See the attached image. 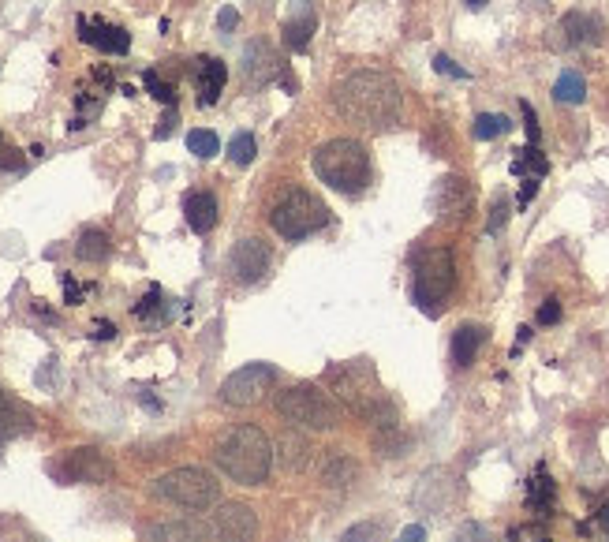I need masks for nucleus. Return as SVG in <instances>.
<instances>
[{
	"label": "nucleus",
	"mask_w": 609,
	"mask_h": 542,
	"mask_svg": "<svg viewBox=\"0 0 609 542\" xmlns=\"http://www.w3.org/2000/svg\"><path fill=\"white\" fill-rule=\"evenodd\" d=\"M359 479V464H355L352 457H329L326 464H322V483L329 486V490H348V486Z\"/></svg>",
	"instance_id": "22"
},
{
	"label": "nucleus",
	"mask_w": 609,
	"mask_h": 542,
	"mask_svg": "<svg viewBox=\"0 0 609 542\" xmlns=\"http://www.w3.org/2000/svg\"><path fill=\"white\" fill-rule=\"evenodd\" d=\"M606 531H609V524H606Z\"/></svg>",
	"instance_id": "48"
},
{
	"label": "nucleus",
	"mask_w": 609,
	"mask_h": 542,
	"mask_svg": "<svg viewBox=\"0 0 609 542\" xmlns=\"http://www.w3.org/2000/svg\"><path fill=\"white\" fill-rule=\"evenodd\" d=\"M270 221L277 236H284L288 243L296 240H307L314 236L318 229H326L329 225V206L318 195L311 191H303V187H292V191H284L277 206L270 210Z\"/></svg>",
	"instance_id": "5"
},
{
	"label": "nucleus",
	"mask_w": 609,
	"mask_h": 542,
	"mask_svg": "<svg viewBox=\"0 0 609 542\" xmlns=\"http://www.w3.org/2000/svg\"><path fill=\"white\" fill-rule=\"evenodd\" d=\"M232 273H236V281H243V285H258L262 277H266V270H270V247L262 240H255V236H247V240H240L236 247H232Z\"/></svg>",
	"instance_id": "13"
},
{
	"label": "nucleus",
	"mask_w": 609,
	"mask_h": 542,
	"mask_svg": "<svg viewBox=\"0 0 609 542\" xmlns=\"http://www.w3.org/2000/svg\"><path fill=\"white\" fill-rule=\"evenodd\" d=\"M333 105L344 120L363 128H389L400 116V86L385 72H352L333 86Z\"/></svg>",
	"instance_id": "1"
},
{
	"label": "nucleus",
	"mask_w": 609,
	"mask_h": 542,
	"mask_svg": "<svg viewBox=\"0 0 609 542\" xmlns=\"http://www.w3.org/2000/svg\"><path fill=\"white\" fill-rule=\"evenodd\" d=\"M468 8L471 12H482V8H486V0H468Z\"/></svg>",
	"instance_id": "46"
},
{
	"label": "nucleus",
	"mask_w": 609,
	"mask_h": 542,
	"mask_svg": "<svg viewBox=\"0 0 609 542\" xmlns=\"http://www.w3.org/2000/svg\"><path fill=\"white\" fill-rule=\"evenodd\" d=\"M228 79V68L217 57H199L195 60V86H199V105H213L221 98Z\"/></svg>",
	"instance_id": "16"
},
{
	"label": "nucleus",
	"mask_w": 609,
	"mask_h": 542,
	"mask_svg": "<svg viewBox=\"0 0 609 542\" xmlns=\"http://www.w3.org/2000/svg\"><path fill=\"white\" fill-rule=\"evenodd\" d=\"M453 292V255L445 247L426 251L415 262V285H411V300L419 303V311L441 314V300Z\"/></svg>",
	"instance_id": "8"
},
{
	"label": "nucleus",
	"mask_w": 609,
	"mask_h": 542,
	"mask_svg": "<svg viewBox=\"0 0 609 542\" xmlns=\"http://www.w3.org/2000/svg\"><path fill=\"white\" fill-rule=\"evenodd\" d=\"M213 460H217L221 475H228L232 483L258 486L270 479L273 445L258 427L243 423V427H232L221 442L213 445Z\"/></svg>",
	"instance_id": "2"
},
{
	"label": "nucleus",
	"mask_w": 609,
	"mask_h": 542,
	"mask_svg": "<svg viewBox=\"0 0 609 542\" xmlns=\"http://www.w3.org/2000/svg\"><path fill=\"white\" fill-rule=\"evenodd\" d=\"M598 516H602V524H609V505H606V509H602Z\"/></svg>",
	"instance_id": "47"
},
{
	"label": "nucleus",
	"mask_w": 609,
	"mask_h": 542,
	"mask_svg": "<svg viewBox=\"0 0 609 542\" xmlns=\"http://www.w3.org/2000/svg\"><path fill=\"white\" fill-rule=\"evenodd\" d=\"M471 202V187L468 180H460V176H445L434 191V206H438L441 214H460L464 206Z\"/></svg>",
	"instance_id": "20"
},
{
	"label": "nucleus",
	"mask_w": 609,
	"mask_h": 542,
	"mask_svg": "<svg viewBox=\"0 0 609 542\" xmlns=\"http://www.w3.org/2000/svg\"><path fill=\"white\" fill-rule=\"evenodd\" d=\"M505 217H509V202L497 199V202H494V210H490V221H486V232H490V236H494V232H501Z\"/></svg>",
	"instance_id": "36"
},
{
	"label": "nucleus",
	"mask_w": 609,
	"mask_h": 542,
	"mask_svg": "<svg viewBox=\"0 0 609 542\" xmlns=\"http://www.w3.org/2000/svg\"><path fill=\"white\" fill-rule=\"evenodd\" d=\"M176 124H180V120H176V113H165L161 116V120H157V128H154V139H169L172 131H176Z\"/></svg>",
	"instance_id": "40"
},
{
	"label": "nucleus",
	"mask_w": 609,
	"mask_h": 542,
	"mask_svg": "<svg viewBox=\"0 0 609 542\" xmlns=\"http://www.w3.org/2000/svg\"><path fill=\"white\" fill-rule=\"evenodd\" d=\"M329 389L337 393V400L355 415H374L385 408V393L378 374L367 359H352V363H333L329 367Z\"/></svg>",
	"instance_id": "4"
},
{
	"label": "nucleus",
	"mask_w": 609,
	"mask_h": 542,
	"mask_svg": "<svg viewBox=\"0 0 609 542\" xmlns=\"http://www.w3.org/2000/svg\"><path fill=\"white\" fill-rule=\"evenodd\" d=\"M553 322H561V303L557 300H546L539 307V326H553Z\"/></svg>",
	"instance_id": "38"
},
{
	"label": "nucleus",
	"mask_w": 609,
	"mask_h": 542,
	"mask_svg": "<svg viewBox=\"0 0 609 542\" xmlns=\"http://www.w3.org/2000/svg\"><path fill=\"white\" fill-rule=\"evenodd\" d=\"M527 501H531V509H539V513L546 516V509L553 505V483L546 471H539V475L531 479V486H527Z\"/></svg>",
	"instance_id": "27"
},
{
	"label": "nucleus",
	"mask_w": 609,
	"mask_h": 542,
	"mask_svg": "<svg viewBox=\"0 0 609 542\" xmlns=\"http://www.w3.org/2000/svg\"><path fill=\"white\" fill-rule=\"evenodd\" d=\"M557 34H561V45H598L602 34H606V27H602L598 15L568 12L565 19H561V27H557Z\"/></svg>",
	"instance_id": "14"
},
{
	"label": "nucleus",
	"mask_w": 609,
	"mask_h": 542,
	"mask_svg": "<svg viewBox=\"0 0 609 542\" xmlns=\"http://www.w3.org/2000/svg\"><path fill=\"white\" fill-rule=\"evenodd\" d=\"M314 30H318V15H314V12H303L299 19H288V23H284V30H281L284 45H288L292 53H303V49L311 45Z\"/></svg>",
	"instance_id": "23"
},
{
	"label": "nucleus",
	"mask_w": 609,
	"mask_h": 542,
	"mask_svg": "<svg viewBox=\"0 0 609 542\" xmlns=\"http://www.w3.org/2000/svg\"><path fill=\"white\" fill-rule=\"evenodd\" d=\"M49 475L57 483H109L113 479V460L105 457L101 449H68L49 464Z\"/></svg>",
	"instance_id": "9"
},
{
	"label": "nucleus",
	"mask_w": 609,
	"mask_h": 542,
	"mask_svg": "<svg viewBox=\"0 0 609 542\" xmlns=\"http://www.w3.org/2000/svg\"><path fill=\"white\" fill-rule=\"evenodd\" d=\"M184 217L191 232H210L217 225V199H213L210 191H191L184 199Z\"/></svg>",
	"instance_id": "17"
},
{
	"label": "nucleus",
	"mask_w": 609,
	"mask_h": 542,
	"mask_svg": "<svg viewBox=\"0 0 609 542\" xmlns=\"http://www.w3.org/2000/svg\"><path fill=\"white\" fill-rule=\"evenodd\" d=\"M75 30H79V42L90 45V49H101L109 57H124L131 49V34L116 23H105V19H90V15H79L75 19Z\"/></svg>",
	"instance_id": "12"
},
{
	"label": "nucleus",
	"mask_w": 609,
	"mask_h": 542,
	"mask_svg": "<svg viewBox=\"0 0 609 542\" xmlns=\"http://www.w3.org/2000/svg\"><path fill=\"white\" fill-rule=\"evenodd\" d=\"M255 535H258V516L247 501H228L210 520L213 542H255Z\"/></svg>",
	"instance_id": "11"
},
{
	"label": "nucleus",
	"mask_w": 609,
	"mask_h": 542,
	"mask_svg": "<svg viewBox=\"0 0 609 542\" xmlns=\"http://www.w3.org/2000/svg\"><path fill=\"white\" fill-rule=\"evenodd\" d=\"M397 542H426V531L419 528V524H411V528L400 531V539Z\"/></svg>",
	"instance_id": "42"
},
{
	"label": "nucleus",
	"mask_w": 609,
	"mask_h": 542,
	"mask_svg": "<svg viewBox=\"0 0 609 542\" xmlns=\"http://www.w3.org/2000/svg\"><path fill=\"white\" fill-rule=\"evenodd\" d=\"M135 318H142V322H161V318H169V300H165V292L161 288H150L146 296H142V303H135Z\"/></svg>",
	"instance_id": "26"
},
{
	"label": "nucleus",
	"mask_w": 609,
	"mask_h": 542,
	"mask_svg": "<svg viewBox=\"0 0 609 542\" xmlns=\"http://www.w3.org/2000/svg\"><path fill=\"white\" fill-rule=\"evenodd\" d=\"M318 180L340 195H359L370 184V154L359 139H329L311 157Z\"/></svg>",
	"instance_id": "3"
},
{
	"label": "nucleus",
	"mask_w": 609,
	"mask_h": 542,
	"mask_svg": "<svg viewBox=\"0 0 609 542\" xmlns=\"http://www.w3.org/2000/svg\"><path fill=\"white\" fill-rule=\"evenodd\" d=\"M64 292H68V303H79V296H83V292L75 288V281H71V277H64Z\"/></svg>",
	"instance_id": "45"
},
{
	"label": "nucleus",
	"mask_w": 609,
	"mask_h": 542,
	"mask_svg": "<svg viewBox=\"0 0 609 542\" xmlns=\"http://www.w3.org/2000/svg\"><path fill=\"white\" fill-rule=\"evenodd\" d=\"M512 124H509V116H501V113H479L475 116V139H497V135H505Z\"/></svg>",
	"instance_id": "30"
},
{
	"label": "nucleus",
	"mask_w": 609,
	"mask_h": 542,
	"mask_svg": "<svg viewBox=\"0 0 609 542\" xmlns=\"http://www.w3.org/2000/svg\"><path fill=\"white\" fill-rule=\"evenodd\" d=\"M273 72H277V57H273V49L266 42H251L243 49V75L251 79V83H270Z\"/></svg>",
	"instance_id": "18"
},
{
	"label": "nucleus",
	"mask_w": 609,
	"mask_h": 542,
	"mask_svg": "<svg viewBox=\"0 0 609 542\" xmlns=\"http://www.w3.org/2000/svg\"><path fill=\"white\" fill-rule=\"evenodd\" d=\"M546 169H550V165H546V157L539 154V146H524V150H520V157L512 161V172H516V176L531 172V176L539 180V176H546Z\"/></svg>",
	"instance_id": "28"
},
{
	"label": "nucleus",
	"mask_w": 609,
	"mask_h": 542,
	"mask_svg": "<svg viewBox=\"0 0 609 542\" xmlns=\"http://www.w3.org/2000/svg\"><path fill=\"white\" fill-rule=\"evenodd\" d=\"M378 539H382V524H374V520L355 524V528H348L340 535V542H378Z\"/></svg>",
	"instance_id": "34"
},
{
	"label": "nucleus",
	"mask_w": 609,
	"mask_h": 542,
	"mask_svg": "<svg viewBox=\"0 0 609 542\" xmlns=\"http://www.w3.org/2000/svg\"><path fill=\"white\" fill-rule=\"evenodd\" d=\"M273 382H277V371L270 363H247V367L232 371L221 382V400L232 404V408H251V404H258L270 393Z\"/></svg>",
	"instance_id": "10"
},
{
	"label": "nucleus",
	"mask_w": 609,
	"mask_h": 542,
	"mask_svg": "<svg viewBox=\"0 0 609 542\" xmlns=\"http://www.w3.org/2000/svg\"><path fill=\"white\" fill-rule=\"evenodd\" d=\"M154 498L172 501L180 509H191V513H202V509H213L217 498H221V483L213 479L206 468H176L165 471L154 479Z\"/></svg>",
	"instance_id": "6"
},
{
	"label": "nucleus",
	"mask_w": 609,
	"mask_h": 542,
	"mask_svg": "<svg viewBox=\"0 0 609 542\" xmlns=\"http://www.w3.org/2000/svg\"><path fill=\"white\" fill-rule=\"evenodd\" d=\"M273 453H277L284 471H303V468H311L314 445H311V438H303L296 430H284L281 438H277V445H273Z\"/></svg>",
	"instance_id": "15"
},
{
	"label": "nucleus",
	"mask_w": 609,
	"mask_h": 542,
	"mask_svg": "<svg viewBox=\"0 0 609 542\" xmlns=\"http://www.w3.org/2000/svg\"><path fill=\"white\" fill-rule=\"evenodd\" d=\"M236 23H240V12H236V8H225V12H221V19H217V27H221V30H232Z\"/></svg>",
	"instance_id": "43"
},
{
	"label": "nucleus",
	"mask_w": 609,
	"mask_h": 542,
	"mask_svg": "<svg viewBox=\"0 0 609 542\" xmlns=\"http://www.w3.org/2000/svg\"><path fill=\"white\" fill-rule=\"evenodd\" d=\"M113 337H116L113 322H98V326H94V341H113Z\"/></svg>",
	"instance_id": "44"
},
{
	"label": "nucleus",
	"mask_w": 609,
	"mask_h": 542,
	"mask_svg": "<svg viewBox=\"0 0 609 542\" xmlns=\"http://www.w3.org/2000/svg\"><path fill=\"white\" fill-rule=\"evenodd\" d=\"M258 154V143H255V135L251 131H240L232 143H228V157L236 161V165H251Z\"/></svg>",
	"instance_id": "31"
},
{
	"label": "nucleus",
	"mask_w": 609,
	"mask_h": 542,
	"mask_svg": "<svg viewBox=\"0 0 609 542\" xmlns=\"http://www.w3.org/2000/svg\"><path fill=\"white\" fill-rule=\"evenodd\" d=\"M434 68H438L441 75H453V79H468V72H464V68H456V60H449L445 53L434 57Z\"/></svg>",
	"instance_id": "39"
},
{
	"label": "nucleus",
	"mask_w": 609,
	"mask_h": 542,
	"mask_svg": "<svg viewBox=\"0 0 609 542\" xmlns=\"http://www.w3.org/2000/svg\"><path fill=\"white\" fill-rule=\"evenodd\" d=\"M277 415L288 419L292 427L322 430V434L340 427V408L318 386H292L277 393Z\"/></svg>",
	"instance_id": "7"
},
{
	"label": "nucleus",
	"mask_w": 609,
	"mask_h": 542,
	"mask_svg": "<svg viewBox=\"0 0 609 542\" xmlns=\"http://www.w3.org/2000/svg\"><path fill=\"white\" fill-rule=\"evenodd\" d=\"M142 535L146 542H202V528L191 520H157Z\"/></svg>",
	"instance_id": "19"
},
{
	"label": "nucleus",
	"mask_w": 609,
	"mask_h": 542,
	"mask_svg": "<svg viewBox=\"0 0 609 542\" xmlns=\"http://www.w3.org/2000/svg\"><path fill=\"white\" fill-rule=\"evenodd\" d=\"M142 83H146V90H150V98H157L161 105H169V109L176 105V94H172V86L165 83V79H161V75H157L154 68L142 75Z\"/></svg>",
	"instance_id": "33"
},
{
	"label": "nucleus",
	"mask_w": 609,
	"mask_h": 542,
	"mask_svg": "<svg viewBox=\"0 0 609 542\" xmlns=\"http://www.w3.org/2000/svg\"><path fill=\"white\" fill-rule=\"evenodd\" d=\"M75 255H79V262H101V258H109V232L83 229L79 240H75Z\"/></svg>",
	"instance_id": "24"
},
{
	"label": "nucleus",
	"mask_w": 609,
	"mask_h": 542,
	"mask_svg": "<svg viewBox=\"0 0 609 542\" xmlns=\"http://www.w3.org/2000/svg\"><path fill=\"white\" fill-rule=\"evenodd\" d=\"M535 195H539V180H535V176H527L524 187H520V199H516V206H527Z\"/></svg>",
	"instance_id": "41"
},
{
	"label": "nucleus",
	"mask_w": 609,
	"mask_h": 542,
	"mask_svg": "<svg viewBox=\"0 0 609 542\" xmlns=\"http://www.w3.org/2000/svg\"><path fill=\"white\" fill-rule=\"evenodd\" d=\"M453 542H490V531L482 528V524H464L453 535Z\"/></svg>",
	"instance_id": "35"
},
{
	"label": "nucleus",
	"mask_w": 609,
	"mask_h": 542,
	"mask_svg": "<svg viewBox=\"0 0 609 542\" xmlns=\"http://www.w3.org/2000/svg\"><path fill=\"white\" fill-rule=\"evenodd\" d=\"M482 341H486V329L482 326H460L453 333V363L456 367H471L479 356Z\"/></svg>",
	"instance_id": "21"
},
{
	"label": "nucleus",
	"mask_w": 609,
	"mask_h": 542,
	"mask_svg": "<svg viewBox=\"0 0 609 542\" xmlns=\"http://www.w3.org/2000/svg\"><path fill=\"white\" fill-rule=\"evenodd\" d=\"M553 98L561 105H580L587 98V83H583L580 72H561V79L553 83Z\"/></svg>",
	"instance_id": "25"
},
{
	"label": "nucleus",
	"mask_w": 609,
	"mask_h": 542,
	"mask_svg": "<svg viewBox=\"0 0 609 542\" xmlns=\"http://www.w3.org/2000/svg\"><path fill=\"white\" fill-rule=\"evenodd\" d=\"M19 423H23V408H15L12 400L4 397V389H0V442L12 438L15 430H19Z\"/></svg>",
	"instance_id": "32"
},
{
	"label": "nucleus",
	"mask_w": 609,
	"mask_h": 542,
	"mask_svg": "<svg viewBox=\"0 0 609 542\" xmlns=\"http://www.w3.org/2000/svg\"><path fill=\"white\" fill-rule=\"evenodd\" d=\"M520 113H524L527 139H531V146H539V116H535V109H531V105H527V101H520Z\"/></svg>",
	"instance_id": "37"
},
{
	"label": "nucleus",
	"mask_w": 609,
	"mask_h": 542,
	"mask_svg": "<svg viewBox=\"0 0 609 542\" xmlns=\"http://www.w3.org/2000/svg\"><path fill=\"white\" fill-rule=\"evenodd\" d=\"M187 150L195 157H202V161H210V157H217V150H221V139L206 128H195L187 135Z\"/></svg>",
	"instance_id": "29"
}]
</instances>
